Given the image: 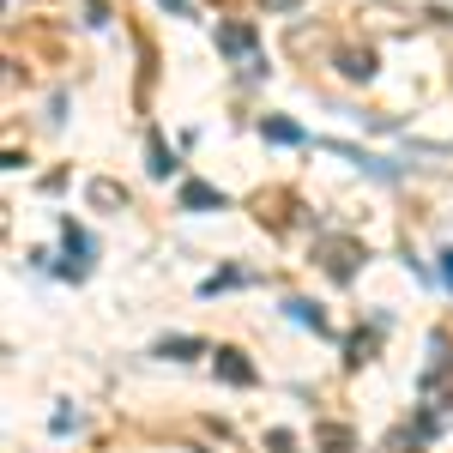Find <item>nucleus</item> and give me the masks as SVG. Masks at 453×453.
I'll return each instance as SVG.
<instances>
[{
  "instance_id": "nucleus-11",
  "label": "nucleus",
  "mask_w": 453,
  "mask_h": 453,
  "mask_svg": "<svg viewBox=\"0 0 453 453\" xmlns=\"http://www.w3.org/2000/svg\"><path fill=\"white\" fill-rule=\"evenodd\" d=\"M266 448H273V453H296V441H290L284 429H273V435H266Z\"/></svg>"
},
{
  "instance_id": "nucleus-6",
  "label": "nucleus",
  "mask_w": 453,
  "mask_h": 453,
  "mask_svg": "<svg viewBox=\"0 0 453 453\" xmlns=\"http://www.w3.org/2000/svg\"><path fill=\"white\" fill-rule=\"evenodd\" d=\"M339 73H345V79H369V73H375V55H369V49H363V55L345 49V55H339Z\"/></svg>"
},
{
  "instance_id": "nucleus-9",
  "label": "nucleus",
  "mask_w": 453,
  "mask_h": 453,
  "mask_svg": "<svg viewBox=\"0 0 453 453\" xmlns=\"http://www.w3.org/2000/svg\"><path fill=\"white\" fill-rule=\"evenodd\" d=\"M164 357H200V339H164Z\"/></svg>"
},
{
  "instance_id": "nucleus-2",
  "label": "nucleus",
  "mask_w": 453,
  "mask_h": 453,
  "mask_svg": "<svg viewBox=\"0 0 453 453\" xmlns=\"http://www.w3.org/2000/svg\"><path fill=\"white\" fill-rule=\"evenodd\" d=\"M218 375H224V381H236V387L254 381V369L242 363V350H218Z\"/></svg>"
},
{
  "instance_id": "nucleus-13",
  "label": "nucleus",
  "mask_w": 453,
  "mask_h": 453,
  "mask_svg": "<svg viewBox=\"0 0 453 453\" xmlns=\"http://www.w3.org/2000/svg\"><path fill=\"white\" fill-rule=\"evenodd\" d=\"M266 6H273V12H290V6H296V0H266Z\"/></svg>"
},
{
  "instance_id": "nucleus-8",
  "label": "nucleus",
  "mask_w": 453,
  "mask_h": 453,
  "mask_svg": "<svg viewBox=\"0 0 453 453\" xmlns=\"http://www.w3.org/2000/svg\"><path fill=\"white\" fill-rule=\"evenodd\" d=\"M266 140H279V145H296V140H303V127H296V121H266Z\"/></svg>"
},
{
  "instance_id": "nucleus-1",
  "label": "nucleus",
  "mask_w": 453,
  "mask_h": 453,
  "mask_svg": "<svg viewBox=\"0 0 453 453\" xmlns=\"http://www.w3.org/2000/svg\"><path fill=\"white\" fill-rule=\"evenodd\" d=\"M314 254H320V266H326L333 279H350V273H357V260H363V248H357V242H320Z\"/></svg>"
},
{
  "instance_id": "nucleus-5",
  "label": "nucleus",
  "mask_w": 453,
  "mask_h": 453,
  "mask_svg": "<svg viewBox=\"0 0 453 453\" xmlns=\"http://www.w3.org/2000/svg\"><path fill=\"white\" fill-rule=\"evenodd\" d=\"M314 448H326V453H350V429H339V423H320V429H314Z\"/></svg>"
},
{
  "instance_id": "nucleus-7",
  "label": "nucleus",
  "mask_w": 453,
  "mask_h": 453,
  "mask_svg": "<svg viewBox=\"0 0 453 453\" xmlns=\"http://www.w3.org/2000/svg\"><path fill=\"white\" fill-rule=\"evenodd\" d=\"M181 206H224V194H218V188H206V181H188V188H181Z\"/></svg>"
},
{
  "instance_id": "nucleus-12",
  "label": "nucleus",
  "mask_w": 453,
  "mask_h": 453,
  "mask_svg": "<svg viewBox=\"0 0 453 453\" xmlns=\"http://www.w3.org/2000/svg\"><path fill=\"white\" fill-rule=\"evenodd\" d=\"M441 279L453 284V248H448V254H441Z\"/></svg>"
},
{
  "instance_id": "nucleus-10",
  "label": "nucleus",
  "mask_w": 453,
  "mask_h": 453,
  "mask_svg": "<svg viewBox=\"0 0 453 453\" xmlns=\"http://www.w3.org/2000/svg\"><path fill=\"white\" fill-rule=\"evenodd\" d=\"M290 320H303V326H314V333H320V326H326V320H320V314H314L309 303H290Z\"/></svg>"
},
{
  "instance_id": "nucleus-3",
  "label": "nucleus",
  "mask_w": 453,
  "mask_h": 453,
  "mask_svg": "<svg viewBox=\"0 0 453 453\" xmlns=\"http://www.w3.org/2000/svg\"><path fill=\"white\" fill-rule=\"evenodd\" d=\"M218 49H224V55H248V49H254V31H248V25H224V31H218Z\"/></svg>"
},
{
  "instance_id": "nucleus-4",
  "label": "nucleus",
  "mask_w": 453,
  "mask_h": 453,
  "mask_svg": "<svg viewBox=\"0 0 453 453\" xmlns=\"http://www.w3.org/2000/svg\"><path fill=\"white\" fill-rule=\"evenodd\" d=\"M61 242H67V279H85V254H91V248H85V236L67 224V236H61Z\"/></svg>"
}]
</instances>
